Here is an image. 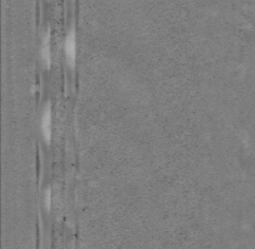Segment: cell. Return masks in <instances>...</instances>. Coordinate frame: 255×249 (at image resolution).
<instances>
[{"instance_id": "6da1fadb", "label": "cell", "mask_w": 255, "mask_h": 249, "mask_svg": "<svg viewBox=\"0 0 255 249\" xmlns=\"http://www.w3.org/2000/svg\"><path fill=\"white\" fill-rule=\"evenodd\" d=\"M65 54L67 63L71 68L76 66L77 60V40H76V32L73 29L69 30L67 37L65 40Z\"/></svg>"}, {"instance_id": "7a4b0ae2", "label": "cell", "mask_w": 255, "mask_h": 249, "mask_svg": "<svg viewBox=\"0 0 255 249\" xmlns=\"http://www.w3.org/2000/svg\"><path fill=\"white\" fill-rule=\"evenodd\" d=\"M51 107L50 105H46L45 109L43 111V116H41V132H43V137L46 143H50L51 141Z\"/></svg>"}, {"instance_id": "3957f363", "label": "cell", "mask_w": 255, "mask_h": 249, "mask_svg": "<svg viewBox=\"0 0 255 249\" xmlns=\"http://www.w3.org/2000/svg\"><path fill=\"white\" fill-rule=\"evenodd\" d=\"M40 54H41V61H43V63L45 65V67L49 68L50 65H51V48H50L49 33H46V34L44 35V40L43 43H41Z\"/></svg>"}, {"instance_id": "277c9868", "label": "cell", "mask_w": 255, "mask_h": 249, "mask_svg": "<svg viewBox=\"0 0 255 249\" xmlns=\"http://www.w3.org/2000/svg\"><path fill=\"white\" fill-rule=\"evenodd\" d=\"M45 204H46V208L50 209L51 207V191L48 190L45 192Z\"/></svg>"}]
</instances>
